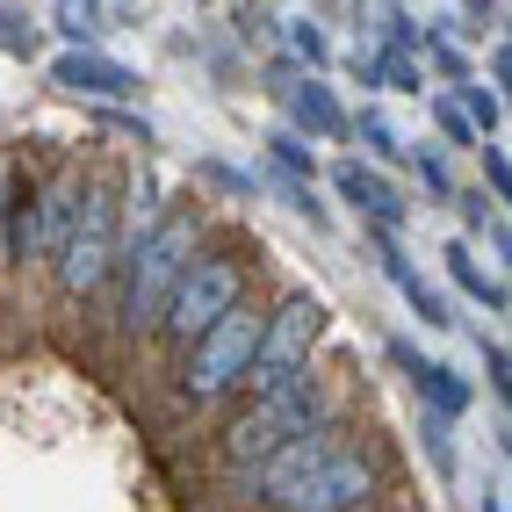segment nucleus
<instances>
[{
    "instance_id": "obj_1",
    "label": "nucleus",
    "mask_w": 512,
    "mask_h": 512,
    "mask_svg": "<svg viewBox=\"0 0 512 512\" xmlns=\"http://www.w3.org/2000/svg\"><path fill=\"white\" fill-rule=\"evenodd\" d=\"M195 253H202V210H188V202H174V210H159L152 224L130 231L123 267H116V332L123 339L159 332V318L174 303L181 275L195 267Z\"/></svg>"
},
{
    "instance_id": "obj_2",
    "label": "nucleus",
    "mask_w": 512,
    "mask_h": 512,
    "mask_svg": "<svg viewBox=\"0 0 512 512\" xmlns=\"http://www.w3.org/2000/svg\"><path fill=\"white\" fill-rule=\"evenodd\" d=\"M332 419H339L332 383H325L318 368H303L296 383L246 397V404H238V412L224 419V433H217V462H224V469H253V462H267L275 448H289L296 433L332 426Z\"/></svg>"
},
{
    "instance_id": "obj_3",
    "label": "nucleus",
    "mask_w": 512,
    "mask_h": 512,
    "mask_svg": "<svg viewBox=\"0 0 512 512\" xmlns=\"http://www.w3.org/2000/svg\"><path fill=\"white\" fill-rule=\"evenodd\" d=\"M260 339H267V311H260V303H238V311H224L202 339H188L181 361H174L181 404L210 412V404H224V397H246L253 361H260Z\"/></svg>"
},
{
    "instance_id": "obj_4",
    "label": "nucleus",
    "mask_w": 512,
    "mask_h": 512,
    "mask_svg": "<svg viewBox=\"0 0 512 512\" xmlns=\"http://www.w3.org/2000/svg\"><path fill=\"white\" fill-rule=\"evenodd\" d=\"M123 246H130V231H123V188L109 174H94L87 195H80V224L73 238H65V253L51 267V282L65 303H87L116 282V267H123Z\"/></svg>"
},
{
    "instance_id": "obj_5",
    "label": "nucleus",
    "mask_w": 512,
    "mask_h": 512,
    "mask_svg": "<svg viewBox=\"0 0 512 512\" xmlns=\"http://www.w3.org/2000/svg\"><path fill=\"white\" fill-rule=\"evenodd\" d=\"M375 491H383V448L347 433L325 462H311L296 484H282L260 512H368Z\"/></svg>"
},
{
    "instance_id": "obj_6",
    "label": "nucleus",
    "mask_w": 512,
    "mask_h": 512,
    "mask_svg": "<svg viewBox=\"0 0 512 512\" xmlns=\"http://www.w3.org/2000/svg\"><path fill=\"white\" fill-rule=\"evenodd\" d=\"M238 303H246V260H238V253H217V246H202L195 267L181 275V289H174V303H166V318H159V339L181 354L188 339H202L224 311H238Z\"/></svg>"
},
{
    "instance_id": "obj_7",
    "label": "nucleus",
    "mask_w": 512,
    "mask_h": 512,
    "mask_svg": "<svg viewBox=\"0 0 512 512\" xmlns=\"http://www.w3.org/2000/svg\"><path fill=\"white\" fill-rule=\"evenodd\" d=\"M325 325H332V311H325V296H311V289H289L282 303H267V339H260V361H253L246 397L282 390V383H296L303 368H318Z\"/></svg>"
},
{
    "instance_id": "obj_8",
    "label": "nucleus",
    "mask_w": 512,
    "mask_h": 512,
    "mask_svg": "<svg viewBox=\"0 0 512 512\" xmlns=\"http://www.w3.org/2000/svg\"><path fill=\"white\" fill-rule=\"evenodd\" d=\"M332 195L347 202V210H354L361 224H390V231H404V217H412L404 188H397L375 159H361V152H347V159L332 166Z\"/></svg>"
},
{
    "instance_id": "obj_9",
    "label": "nucleus",
    "mask_w": 512,
    "mask_h": 512,
    "mask_svg": "<svg viewBox=\"0 0 512 512\" xmlns=\"http://www.w3.org/2000/svg\"><path fill=\"white\" fill-rule=\"evenodd\" d=\"M383 354H390V368H404L412 375V390H419V404L426 412H440V419H462L469 404H476V383L455 368V361H433V354H419L412 339H383Z\"/></svg>"
},
{
    "instance_id": "obj_10",
    "label": "nucleus",
    "mask_w": 512,
    "mask_h": 512,
    "mask_svg": "<svg viewBox=\"0 0 512 512\" xmlns=\"http://www.w3.org/2000/svg\"><path fill=\"white\" fill-rule=\"evenodd\" d=\"M58 94H73V101H138V73H130L123 58L109 51H58L51 58V73H44Z\"/></svg>"
},
{
    "instance_id": "obj_11",
    "label": "nucleus",
    "mask_w": 512,
    "mask_h": 512,
    "mask_svg": "<svg viewBox=\"0 0 512 512\" xmlns=\"http://www.w3.org/2000/svg\"><path fill=\"white\" fill-rule=\"evenodd\" d=\"M282 116L303 130L311 145H347L354 138V116H347V101H339V87L325 73H296L282 87Z\"/></svg>"
},
{
    "instance_id": "obj_12",
    "label": "nucleus",
    "mask_w": 512,
    "mask_h": 512,
    "mask_svg": "<svg viewBox=\"0 0 512 512\" xmlns=\"http://www.w3.org/2000/svg\"><path fill=\"white\" fill-rule=\"evenodd\" d=\"M80 195H87L80 174H51V181H37V260H44V267H58L65 238H73V224H80Z\"/></svg>"
},
{
    "instance_id": "obj_13",
    "label": "nucleus",
    "mask_w": 512,
    "mask_h": 512,
    "mask_svg": "<svg viewBox=\"0 0 512 512\" xmlns=\"http://www.w3.org/2000/svg\"><path fill=\"white\" fill-rule=\"evenodd\" d=\"M440 260H448V282H455L469 303H484V311H512V289H505L498 275H484V260H476V238H448Z\"/></svg>"
},
{
    "instance_id": "obj_14",
    "label": "nucleus",
    "mask_w": 512,
    "mask_h": 512,
    "mask_svg": "<svg viewBox=\"0 0 512 512\" xmlns=\"http://www.w3.org/2000/svg\"><path fill=\"white\" fill-rule=\"evenodd\" d=\"M0 231H8V267L37 260V181L8 174V195H0Z\"/></svg>"
},
{
    "instance_id": "obj_15",
    "label": "nucleus",
    "mask_w": 512,
    "mask_h": 512,
    "mask_svg": "<svg viewBox=\"0 0 512 512\" xmlns=\"http://www.w3.org/2000/svg\"><path fill=\"white\" fill-rule=\"evenodd\" d=\"M101 0H51V37L65 51H101Z\"/></svg>"
},
{
    "instance_id": "obj_16",
    "label": "nucleus",
    "mask_w": 512,
    "mask_h": 512,
    "mask_svg": "<svg viewBox=\"0 0 512 512\" xmlns=\"http://www.w3.org/2000/svg\"><path fill=\"white\" fill-rule=\"evenodd\" d=\"M282 51H289L296 65H311V73L339 65V51H332V37H325V22H318V15H289V22H282Z\"/></svg>"
},
{
    "instance_id": "obj_17",
    "label": "nucleus",
    "mask_w": 512,
    "mask_h": 512,
    "mask_svg": "<svg viewBox=\"0 0 512 512\" xmlns=\"http://www.w3.org/2000/svg\"><path fill=\"white\" fill-rule=\"evenodd\" d=\"M260 145H267V166H282V174H296V181H318V145L303 138L296 123H275Z\"/></svg>"
},
{
    "instance_id": "obj_18",
    "label": "nucleus",
    "mask_w": 512,
    "mask_h": 512,
    "mask_svg": "<svg viewBox=\"0 0 512 512\" xmlns=\"http://www.w3.org/2000/svg\"><path fill=\"white\" fill-rule=\"evenodd\" d=\"M354 145H368L375 166H412V145L397 138V123H390L383 109H361V116H354Z\"/></svg>"
},
{
    "instance_id": "obj_19",
    "label": "nucleus",
    "mask_w": 512,
    "mask_h": 512,
    "mask_svg": "<svg viewBox=\"0 0 512 512\" xmlns=\"http://www.w3.org/2000/svg\"><path fill=\"white\" fill-rule=\"evenodd\" d=\"M426 116H433V130H440V145H448V152H476V145H484V130L469 123V109L455 94H426Z\"/></svg>"
},
{
    "instance_id": "obj_20",
    "label": "nucleus",
    "mask_w": 512,
    "mask_h": 512,
    "mask_svg": "<svg viewBox=\"0 0 512 512\" xmlns=\"http://www.w3.org/2000/svg\"><path fill=\"white\" fill-rule=\"evenodd\" d=\"M383 29H375V44H390V51H412V58H426V44H433V29H419V15L404 8V0H390L383 15H375Z\"/></svg>"
},
{
    "instance_id": "obj_21",
    "label": "nucleus",
    "mask_w": 512,
    "mask_h": 512,
    "mask_svg": "<svg viewBox=\"0 0 512 512\" xmlns=\"http://www.w3.org/2000/svg\"><path fill=\"white\" fill-rule=\"evenodd\" d=\"M448 94H455L462 109H469V123L484 130V138H498V123H505V94H498L484 73H476V80H462V87H448Z\"/></svg>"
},
{
    "instance_id": "obj_22",
    "label": "nucleus",
    "mask_w": 512,
    "mask_h": 512,
    "mask_svg": "<svg viewBox=\"0 0 512 512\" xmlns=\"http://www.w3.org/2000/svg\"><path fill=\"white\" fill-rule=\"evenodd\" d=\"M412 181L426 188V202H455V166H448V145H412Z\"/></svg>"
},
{
    "instance_id": "obj_23",
    "label": "nucleus",
    "mask_w": 512,
    "mask_h": 512,
    "mask_svg": "<svg viewBox=\"0 0 512 512\" xmlns=\"http://www.w3.org/2000/svg\"><path fill=\"white\" fill-rule=\"evenodd\" d=\"M397 296L412 303V318H419L426 332H455V303L440 296V289H433L426 275H412V282H397Z\"/></svg>"
},
{
    "instance_id": "obj_24",
    "label": "nucleus",
    "mask_w": 512,
    "mask_h": 512,
    "mask_svg": "<svg viewBox=\"0 0 512 512\" xmlns=\"http://www.w3.org/2000/svg\"><path fill=\"white\" fill-rule=\"evenodd\" d=\"M433 29V22H426ZM426 73L440 80V87H462V80H476V65H469V51L448 37V29H433V44H426Z\"/></svg>"
},
{
    "instance_id": "obj_25",
    "label": "nucleus",
    "mask_w": 512,
    "mask_h": 512,
    "mask_svg": "<svg viewBox=\"0 0 512 512\" xmlns=\"http://www.w3.org/2000/svg\"><path fill=\"white\" fill-rule=\"evenodd\" d=\"M0 51H8V58H44V29L37 22H29V8H22V0H15V8H0Z\"/></svg>"
},
{
    "instance_id": "obj_26",
    "label": "nucleus",
    "mask_w": 512,
    "mask_h": 512,
    "mask_svg": "<svg viewBox=\"0 0 512 512\" xmlns=\"http://www.w3.org/2000/svg\"><path fill=\"white\" fill-rule=\"evenodd\" d=\"M195 181H202V188H217V195H238V202H253V195H260V181L246 174V166H231V159H217V152H210V159H195Z\"/></svg>"
},
{
    "instance_id": "obj_27",
    "label": "nucleus",
    "mask_w": 512,
    "mask_h": 512,
    "mask_svg": "<svg viewBox=\"0 0 512 512\" xmlns=\"http://www.w3.org/2000/svg\"><path fill=\"white\" fill-rule=\"evenodd\" d=\"M455 419H440V412H426L419 404V448H426V462H433V476H455V433H448Z\"/></svg>"
},
{
    "instance_id": "obj_28",
    "label": "nucleus",
    "mask_w": 512,
    "mask_h": 512,
    "mask_svg": "<svg viewBox=\"0 0 512 512\" xmlns=\"http://www.w3.org/2000/svg\"><path fill=\"white\" fill-rule=\"evenodd\" d=\"M94 123H101V130H116V138H130L138 152H145V145H159V130H152L138 109H123V101H94Z\"/></svg>"
},
{
    "instance_id": "obj_29",
    "label": "nucleus",
    "mask_w": 512,
    "mask_h": 512,
    "mask_svg": "<svg viewBox=\"0 0 512 512\" xmlns=\"http://www.w3.org/2000/svg\"><path fill=\"white\" fill-rule=\"evenodd\" d=\"M476 166H484V188H491V195H498V210H505V217H512V152H505V145H491V138H484V145H476Z\"/></svg>"
},
{
    "instance_id": "obj_30",
    "label": "nucleus",
    "mask_w": 512,
    "mask_h": 512,
    "mask_svg": "<svg viewBox=\"0 0 512 512\" xmlns=\"http://www.w3.org/2000/svg\"><path fill=\"white\" fill-rule=\"evenodd\" d=\"M455 217H462V238H484V224L498 217V195L476 181V188H455Z\"/></svg>"
},
{
    "instance_id": "obj_31",
    "label": "nucleus",
    "mask_w": 512,
    "mask_h": 512,
    "mask_svg": "<svg viewBox=\"0 0 512 512\" xmlns=\"http://www.w3.org/2000/svg\"><path fill=\"white\" fill-rule=\"evenodd\" d=\"M476 354H484V383H491V397L512 412V354L498 347V339H484V332H476Z\"/></svg>"
},
{
    "instance_id": "obj_32",
    "label": "nucleus",
    "mask_w": 512,
    "mask_h": 512,
    "mask_svg": "<svg viewBox=\"0 0 512 512\" xmlns=\"http://www.w3.org/2000/svg\"><path fill=\"white\" fill-rule=\"evenodd\" d=\"M484 80L505 94V109H512V44H491V58H484Z\"/></svg>"
},
{
    "instance_id": "obj_33",
    "label": "nucleus",
    "mask_w": 512,
    "mask_h": 512,
    "mask_svg": "<svg viewBox=\"0 0 512 512\" xmlns=\"http://www.w3.org/2000/svg\"><path fill=\"white\" fill-rule=\"evenodd\" d=\"M484 246L498 253V267H505V275H512V217H505V210H498V217L484 224Z\"/></svg>"
},
{
    "instance_id": "obj_34",
    "label": "nucleus",
    "mask_w": 512,
    "mask_h": 512,
    "mask_svg": "<svg viewBox=\"0 0 512 512\" xmlns=\"http://www.w3.org/2000/svg\"><path fill=\"white\" fill-rule=\"evenodd\" d=\"M455 15H462V29H469V37H484V29H491V15H498V0H455Z\"/></svg>"
},
{
    "instance_id": "obj_35",
    "label": "nucleus",
    "mask_w": 512,
    "mask_h": 512,
    "mask_svg": "<svg viewBox=\"0 0 512 512\" xmlns=\"http://www.w3.org/2000/svg\"><path fill=\"white\" fill-rule=\"evenodd\" d=\"M476 512H512V505H505V498H498V491L484 484V498H476Z\"/></svg>"
},
{
    "instance_id": "obj_36",
    "label": "nucleus",
    "mask_w": 512,
    "mask_h": 512,
    "mask_svg": "<svg viewBox=\"0 0 512 512\" xmlns=\"http://www.w3.org/2000/svg\"><path fill=\"white\" fill-rule=\"evenodd\" d=\"M0 195H8V166H0ZM0 267H8V231H0Z\"/></svg>"
},
{
    "instance_id": "obj_37",
    "label": "nucleus",
    "mask_w": 512,
    "mask_h": 512,
    "mask_svg": "<svg viewBox=\"0 0 512 512\" xmlns=\"http://www.w3.org/2000/svg\"><path fill=\"white\" fill-rule=\"evenodd\" d=\"M0 8H15V0H0Z\"/></svg>"
},
{
    "instance_id": "obj_38",
    "label": "nucleus",
    "mask_w": 512,
    "mask_h": 512,
    "mask_svg": "<svg viewBox=\"0 0 512 512\" xmlns=\"http://www.w3.org/2000/svg\"><path fill=\"white\" fill-rule=\"evenodd\" d=\"M253 8H267V0H253Z\"/></svg>"
},
{
    "instance_id": "obj_39",
    "label": "nucleus",
    "mask_w": 512,
    "mask_h": 512,
    "mask_svg": "<svg viewBox=\"0 0 512 512\" xmlns=\"http://www.w3.org/2000/svg\"><path fill=\"white\" fill-rule=\"evenodd\" d=\"M361 8H368V0H361Z\"/></svg>"
}]
</instances>
